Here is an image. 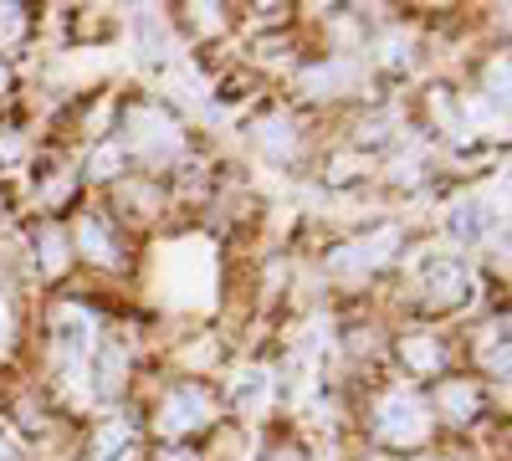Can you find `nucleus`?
I'll use <instances>...</instances> for the list:
<instances>
[{"label": "nucleus", "mask_w": 512, "mask_h": 461, "mask_svg": "<svg viewBox=\"0 0 512 461\" xmlns=\"http://www.w3.org/2000/svg\"><path fill=\"white\" fill-rule=\"evenodd\" d=\"M374 436L384 446H395V451L425 446V436H431V410H425V400L415 390L379 395V405H374Z\"/></svg>", "instance_id": "nucleus-1"}, {"label": "nucleus", "mask_w": 512, "mask_h": 461, "mask_svg": "<svg viewBox=\"0 0 512 461\" xmlns=\"http://www.w3.org/2000/svg\"><path fill=\"white\" fill-rule=\"evenodd\" d=\"M128 149H134L139 159H149V164H169V159H180L185 134L164 108L144 103V108H128Z\"/></svg>", "instance_id": "nucleus-2"}, {"label": "nucleus", "mask_w": 512, "mask_h": 461, "mask_svg": "<svg viewBox=\"0 0 512 461\" xmlns=\"http://www.w3.org/2000/svg\"><path fill=\"white\" fill-rule=\"evenodd\" d=\"M395 251H400V231L395 226H379L374 236H359L349 246H338L333 257H328V272L338 282H364V277H374L384 262H390Z\"/></svg>", "instance_id": "nucleus-3"}, {"label": "nucleus", "mask_w": 512, "mask_h": 461, "mask_svg": "<svg viewBox=\"0 0 512 461\" xmlns=\"http://www.w3.org/2000/svg\"><path fill=\"white\" fill-rule=\"evenodd\" d=\"M210 415H216V400H210L200 385H180V390H169L159 400V431L164 436H185V431H200Z\"/></svg>", "instance_id": "nucleus-4"}, {"label": "nucleus", "mask_w": 512, "mask_h": 461, "mask_svg": "<svg viewBox=\"0 0 512 461\" xmlns=\"http://www.w3.org/2000/svg\"><path fill=\"white\" fill-rule=\"evenodd\" d=\"M466 292H472V272H466L461 262H451V257L425 262V272H420V298L431 303V308H456V303H466Z\"/></svg>", "instance_id": "nucleus-5"}, {"label": "nucleus", "mask_w": 512, "mask_h": 461, "mask_svg": "<svg viewBox=\"0 0 512 461\" xmlns=\"http://www.w3.org/2000/svg\"><path fill=\"white\" fill-rule=\"evenodd\" d=\"M436 400H441V415H446L451 426H472L477 415H482V390L472 380H446Z\"/></svg>", "instance_id": "nucleus-6"}, {"label": "nucleus", "mask_w": 512, "mask_h": 461, "mask_svg": "<svg viewBox=\"0 0 512 461\" xmlns=\"http://www.w3.org/2000/svg\"><path fill=\"white\" fill-rule=\"evenodd\" d=\"M256 149H262L267 159H277V164H287L297 154V123L282 118V113L262 118V123H256Z\"/></svg>", "instance_id": "nucleus-7"}, {"label": "nucleus", "mask_w": 512, "mask_h": 461, "mask_svg": "<svg viewBox=\"0 0 512 461\" xmlns=\"http://www.w3.org/2000/svg\"><path fill=\"white\" fill-rule=\"evenodd\" d=\"M77 251H82L88 262H98V267H113V262H118L113 231H108L98 216H82V221H77Z\"/></svg>", "instance_id": "nucleus-8"}, {"label": "nucleus", "mask_w": 512, "mask_h": 461, "mask_svg": "<svg viewBox=\"0 0 512 461\" xmlns=\"http://www.w3.org/2000/svg\"><path fill=\"white\" fill-rule=\"evenodd\" d=\"M354 77H359V67H354L349 57H333V62H323V67H313V72L303 77V88H308L313 98H333L338 88H349Z\"/></svg>", "instance_id": "nucleus-9"}, {"label": "nucleus", "mask_w": 512, "mask_h": 461, "mask_svg": "<svg viewBox=\"0 0 512 461\" xmlns=\"http://www.w3.org/2000/svg\"><path fill=\"white\" fill-rule=\"evenodd\" d=\"M400 354L415 374H441V364H446V349L436 344V333H410V339L400 344Z\"/></svg>", "instance_id": "nucleus-10"}, {"label": "nucleus", "mask_w": 512, "mask_h": 461, "mask_svg": "<svg viewBox=\"0 0 512 461\" xmlns=\"http://www.w3.org/2000/svg\"><path fill=\"white\" fill-rule=\"evenodd\" d=\"M36 267H41V277H57L67 267V236L57 226H41L36 231Z\"/></svg>", "instance_id": "nucleus-11"}, {"label": "nucleus", "mask_w": 512, "mask_h": 461, "mask_svg": "<svg viewBox=\"0 0 512 461\" xmlns=\"http://www.w3.org/2000/svg\"><path fill=\"white\" fill-rule=\"evenodd\" d=\"M446 231L456 241H477L487 231V216H482V200H456L451 205V216H446Z\"/></svg>", "instance_id": "nucleus-12"}, {"label": "nucleus", "mask_w": 512, "mask_h": 461, "mask_svg": "<svg viewBox=\"0 0 512 461\" xmlns=\"http://www.w3.org/2000/svg\"><path fill=\"white\" fill-rule=\"evenodd\" d=\"M134 36H139V47H144V57H149V62L169 57V36H164V21H159L149 6L134 16Z\"/></svg>", "instance_id": "nucleus-13"}, {"label": "nucleus", "mask_w": 512, "mask_h": 461, "mask_svg": "<svg viewBox=\"0 0 512 461\" xmlns=\"http://www.w3.org/2000/svg\"><path fill=\"white\" fill-rule=\"evenodd\" d=\"M267 395H272V380H267V369H251L246 380L236 385V405H241L246 415H262V410H267Z\"/></svg>", "instance_id": "nucleus-14"}, {"label": "nucleus", "mask_w": 512, "mask_h": 461, "mask_svg": "<svg viewBox=\"0 0 512 461\" xmlns=\"http://www.w3.org/2000/svg\"><path fill=\"white\" fill-rule=\"evenodd\" d=\"M123 369H128L123 349H118V344H103V359H98V390H93V395H118Z\"/></svg>", "instance_id": "nucleus-15"}, {"label": "nucleus", "mask_w": 512, "mask_h": 461, "mask_svg": "<svg viewBox=\"0 0 512 461\" xmlns=\"http://www.w3.org/2000/svg\"><path fill=\"white\" fill-rule=\"evenodd\" d=\"M128 441H134V431H128L123 421H113V426H103V431H98V446H93V456H98V461H113L118 451H128Z\"/></svg>", "instance_id": "nucleus-16"}, {"label": "nucleus", "mask_w": 512, "mask_h": 461, "mask_svg": "<svg viewBox=\"0 0 512 461\" xmlns=\"http://www.w3.org/2000/svg\"><path fill=\"white\" fill-rule=\"evenodd\" d=\"M26 36V6H0V47Z\"/></svg>", "instance_id": "nucleus-17"}, {"label": "nucleus", "mask_w": 512, "mask_h": 461, "mask_svg": "<svg viewBox=\"0 0 512 461\" xmlns=\"http://www.w3.org/2000/svg\"><path fill=\"white\" fill-rule=\"evenodd\" d=\"M487 103L502 113L507 108V57H497L492 67H487Z\"/></svg>", "instance_id": "nucleus-18"}, {"label": "nucleus", "mask_w": 512, "mask_h": 461, "mask_svg": "<svg viewBox=\"0 0 512 461\" xmlns=\"http://www.w3.org/2000/svg\"><path fill=\"white\" fill-rule=\"evenodd\" d=\"M118 164H123V144H103V149L88 159V170H93V175H113Z\"/></svg>", "instance_id": "nucleus-19"}, {"label": "nucleus", "mask_w": 512, "mask_h": 461, "mask_svg": "<svg viewBox=\"0 0 512 461\" xmlns=\"http://www.w3.org/2000/svg\"><path fill=\"white\" fill-rule=\"evenodd\" d=\"M190 11H195V26L200 31H221V16H216L221 6H190Z\"/></svg>", "instance_id": "nucleus-20"}, {"label": "nucleus", "mask_w": 512, "mask_h": 461, "mask_svg": "<svg viewBox=\"0 0 512 461\" xmlns=\"http://www.w3.org/2000/svg\"><path fill=\"white\" fill-rule=\"evenodd\" d=\"M262 461H303V456H297L292 446H267V451H262Z\"/></svg>", "instance_id": "nucleus-21"}, {"label": "nucleus", "mask_w": 512, "mask_h": 461, "mask_svg": "<svg viewBox=\"0 0 512 461\" xmlns=\"http://www.w3.org/2000/svg\"><path fill=\"white\" fill-rule=\"evenodd\" d=\"M0 344H11V303L0 298Z\"/></svg>", "instance_id": "nucleus-22"}, {"label": "nucleus", "mask_w": 512, "mask_h": 461, "mask_svg": "<svg viewBox=\"0 0 512 461\" xmlns=\"http://www.w3.org/2000/svg\"><path fill=\"white\" fill-rule=\"evenodd\" d=\"M159 461H200V456H195V451H164Z\"/></svg>", "instance_id": "nucleus-23"}, {"label": "nucleus", "mask_w": 512, "mask_h": 461, "mask_svg": "<svg viewBox=\"0 0 512 461\" xmlns=\"http://www.w3.org/2000/svg\"><path fill=\"white\" fill-rule=\"evenodd\" d=\"M16 154H21V144H16V139H6V144H0V159H16Z\"/></svg>", "instance_id": "nucleus-24"}, {"label": "nucleus", "mask_w": 512, "mask_h": 461, "mask_svg": "<svg viewBox=\"0 0 512 461\" xmlns=\"http://www.w3.org/2000/svg\"><path fill=\"white\" fill-rule=\"evenodd\" d=\"M6 88H11V72H6V67H0V98H6Z\"/></svg>", "instance_id": "nucleus-25"}, {"label": "nucleus", "mask_w": 512, "mask_h": 461, "mask_svg": "<svg viewBox=\"0 0 512 461\" xmlns=\"http://www.w3.org/2000/svg\"><path fill=\"white\" fill-rule=\"evenodd\" d=\"M0 461H16V451H11L6 441H0Z\"/></svg>", "instance_id": "nucleus-26"}]
</instances>
